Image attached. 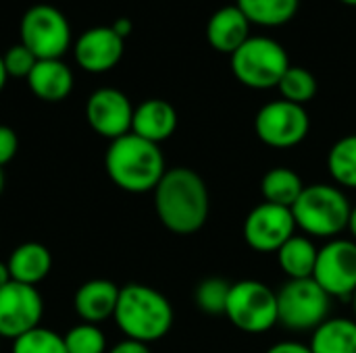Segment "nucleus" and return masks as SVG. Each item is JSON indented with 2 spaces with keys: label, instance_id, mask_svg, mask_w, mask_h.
Masks as SVG:
<instances>
[{
  "label": "nucleus",
  "instance_id": "nucleus-27",
  "mask_svg": "<svg viewBox=\"0 0 356 353\" xmlns=\"http://www.w3.org/2000/svg\"><path fill=\"white\" fill-rule=\"evenodd\" d=\"M67 353H106V337L98 325L79 322L65 335Z\"/></svg>",
  "mask_w": 356,
  "mask_h": 353
},
{
  "label": "nucleus",
  "instance_id": "nucleus-12",
  "mask_svg": "<svg viewBox=\"0 0 356 353\" xmlns=\"http://www.w3.org/2000/svg\"><path fill=\"white\" fill-rule=\"evenodd\" d=\"M296 221L290 208L275 206L269 202L252 208L244 221V239L246 243L261 254H271L296 233Z\"/></svg>",
  "mask_w": 356,
  "mask_h": 353
},
{
  "label": "nucleus",
  "instance_id": "nucleus-36",
  "mask_svg": "<svg viewBox=\"0 0 356 353\" xmlns=\"http://www.w3.org/2000/svg\"><path fill=\"white\" fill-rule=\"evenodd\" d=\"M348 231L353 233V237H355L356 241V206L350 210V218H348Z\"/></svg>",
  "mask_w": 356,
  "mask_h": 353
},
{
  "label": "nucleus",
  "instance_id": "nucleus-28",
  "mask_svg": "<svg viewBox=\"0 0 356 353\" xmlns=\"http://www.w3.org/2000/svg\"><path fill=\"white\" fill-rule=\"evenodd\" d=\"M13 353H67L65 337L50 329L35 327L33 331L15 339Z\"/></svg>",
  "mask_w": 356,
  "mask_h": 353
},
{
  "label": "nucleus",
  "instance_id": "nucleus-16",
  "mask_svg": "<svg viewBox=\"0 0 356 353\" xmlns=\"http://www.w3.org/2000/svg\"><path fill=\"white\" fill-rule=\"evenodd\" d=\"M119 287L106 279H92L86 281L73 298V306L77 316L83 322L100 325L115 316L117 302H119Z\"/></svg>",
  "mask_w": 356,
  "mask_h": 353
},
{
  "label": "nucleus",
  "instance_id": "nucleus-14",
  "mask_svg": "<svg viewBox=\"0 0 356 353\" xmlns=\"http://www.w3.org/2000/svg\"><path fill=\"white\" fill-rule=\"evenodd\" d=\"M125 40L119 37L111 25H96L86 29L73 42V58L86 73H106L123 58Z\"/></svg>",
  "mask_w": 356,
  "mask_h": 353
},
{
  "label": "nucleus",
  "instance_id": "nucleus-10",
  "mask_svg": "<svg viewBox=\"0 0 356 353\" xmlns=\"http://www.w3.org/2000/svg\"><path fill=\"white\" fill-rule=\"evenodd\" d=\"M313 279L330 298H353L356 291V241L330 239L317 254Z\"/></svg>",
  "mask_w": 356,
  "mask_h": 353
},
{
  "label": "nucleus",
  "instance_id": "nucleus-20",
  "mask_svg": "<svg viewBox=\"0 0 356 353\" xmlns=\"http://www.w3.org/2000/svg\"><path fill=\"white\" fill-rule=\"evenodd\" d=\"M317 254H319V250L315 248V243L309 237L294 235L277 250V262L290 281L313 279Z\"/></svg>",
  "mask_w": 356,
  "mask_h": 353
},
{
  "label": "nucleus",
  "instance_id": "nucleus-13",
  "mask_svg": "<svg viewBox=\"0 0 356 353\" xmlns=\"http://www.w3.org/2000/svg\"><path fill=\"white\" fill-rule=\"evenodd\" d=\"M86 117L90 127L98 135L113 141L131 133L134 106L121 89L100 87L92 92V96L88 98Z\"/></svg>",
  "mask_w": 356,
  "mask_h": 353
},
{
  "label": "nucleus",
  "instance_id": "nucleus-21",
  "mask_svg": "<svg viewBox=\"0 0 356 353\" xmlns=\"http://www.w3.org/2000/svg\"><path fill=\"white\" fill-rule=\"evenodd\" d=\"M313 353H356L355 318H327L311 337Z\"/></svg>",
  "mask_w": 356,
  "mask_h": 353
},
{
  "label": "nucleus",
  "instance_id": "nucleus-35",
  "mask_svg": "<svg viewBox=\"0 0 356 353\" xmlns=\"http://www.w3.org/2000/svg\"><path fill=\"white\" fill-rule=\"evenodd\" d=\"M6 79H8V73H6V69H4V60H2V54H0V92H2L4 85H6Z\"/></svg>",
  "mask_w": 356,
  "mask_h": 353
},
{
  "label": "nucleus",
  "instance_id": "nucleus-31",
  "mask_svg": "<svg viewBox=\"0 0 356 353\" xmlns=\"http://www.w3.org/2000/svg\"><path fill=\"white\" fill-rule=\"evenodd\" d=\"M267 353H313L309 345L305 343H298V341H282V343H275L271 345Z\"/></svg>",
  "mask_w": 356,
  "mask_h": 353
},
{
  "label": "nucleus",
  "instance_id": "nucleus-2",
  "mask_svg": "<svg viewBox=\"0 0 356 353\" xmlns=\"http://www.w3.org/2000/svg\"><path fill=\"white\" fill-rule=\"evenodd\" d=\"M104 169L111 181L129 193L154 191L167 173L159 144L142 139L136 133H127L111 141L104 156Z\"/></svg>",
  "mask_w": 356,
  "mask_h": 353
},
{
  "label": "nucleus",
  "instance_id": "nucleus-34",
  "mask_svg": "<svg viewBox=\"0 0 356 353\" xmlns=\"http://www.w3.org/2000/svg\"><path fill=\"white\" fill-rule=\"evenodd\" d=\"M10 281H13V277H10L8 264H6V262H0V289H2V287H6Z\"/></svg>",
  "mask_w": 356,
  "mask_h": 353
},
{
  "label": "nucleus",
  "instance_id": "nucleus-1",
  "mask_svg": "<svg viewBox=\"0 0 356 353\" xmlns=\"http://www.w3.org/2000/svg\"><path fill=\"white\" fill-rule=\"evenodd\" d=\"M154 210L159 221L175 235L200 231L211 210L204 179L188 166L169 169L154 187Z\"/></svg>",
  "mask_w": 356,
  "mask_h": 353
},
{
  "label": "nucleus",
  "instance_id": "nucleus-30",
  "mask_svg": "<svg viewBox=\"0 0 356 353\" xmlns=\"http://www.w3.org/2000/svg\"><path fill=\"white\" fill-rule=\"evenodd\" d=\"M19 150V137L8 125H0V169L8 164Z\"/></svg>",
  "mask_w": 356,
  "mask_h": 353
},
{
  "label": "nucleus",
  "instance_id": "nucleus-37",
  "mask_svg": "<svg viewBox=\"0 0 356 353\" xmlns=\"http://www.w3.org/2000/svg\"><path fill=\"white\" fill-rule=\"evenodd\" d=\"M2 189H4V173L0 169V196H2Z\"/></svg>",
  "mask_w": 356,
  "mask_h": 353
},
{
  "label": "nucleus",
  "instance_id": "nucleus-19",
  "mask_svg": "<svg viewBox=\"0 0 356 353\" xmlns=\"http://www.w3.org/2000/svg\"><path fill=\"white\" fill-rule=\"evenodd\" d=\"M6 264H8L13 281L35 287L40 281L48 277L52 268V256L46 246L38 241H27L13 250Z\"/></svg>",
  "mask_w": 356,
  "mask_h": 353
},
{
  "label": "nucleus",
  "instance_id": "nucleus-7",
  "mask_svg": "<svg viewBox=\"0 0 356 353\" xmlns=\"http://www.w3.org/2000/svg\"><path fill=\"white\" fill-rule=\"evenodd\" d=\"M225 316L244 333H265L277 325V293L254 279L232 283Z\"/></svg>",
  "mask_w": 356,
  "mask_h": 353
},
{
  "label": "nucleus",
  "instance_id": "nucleus-38",
  "mask_svg": "<svg viewBox=\"0 0 356 353\" xmlns=\"http://www.w3.org/2000/svg\"><path fill=\"white\" fill-rule=\"evenodd\" d=\"M350 302H353V310H355V322H356V291H355V293H353Z\"/></svg>",
  "mask_w": 356,
  "mask_h": 353
},
{
  "label": "nucleus",
  "instance_id": "nucleus-15",
  "mask_svg": "<svg viewBox=\"0 0 356 353\" xmlns=\"http://www.w3.org/2000/svg\"><path fill=\"white\" fill-rule=\"evenodd\" d=\"M248 37L250 21L236 4L217 8L207 23V40L217 52L232 56Z\"/></svg>",
  "mask_w": 356,
  "mask_h": 353
},
{
  "label": "nucleus",
  "instance_id": "nucleus-4",
  "mask_svg": "<svg viewBox=\"0 0 356 353\" xmlns=\"http://www.w3.org/2000/svg\"><path fill=\"white\" fill-rule=\"evenodd\" d=\"M350 204L346 196L336 185L313 183L307 185L296 204L292 206V216L296 227L307 235L334 239L344 229H348Z\"/></svg>",
  "mask_w": 356,
  "mask_h": 353
},
{
  "label": "nucleus",
  "instance_id": "nucleus-24",
  "mask_svg": "<svg viewBox=\"0 0 356 353\" xmlns=\"http://www.w3.org/2000/svg\"><path fill=\"white\" fill-rule=\"evenodd\" d=\"M327 169L336 183L356 189V133L338 139L327 154Z\"/></svg>",
  "mask_w": 356,
  "mask_h": 353
},
{
  "label": "nucleus",
  "instance_id": "nucleus-33",
  "mask_svg": "<svg viewBox=\"0 0 356 353\" xmlns=\"http://www.w3.org/2000/svg\"><path fill=\"white\" fill-rule=\"evenodd\" d=\"M111 27H113V31H115L119 37H123V40L134 31V23H131V19H127V17H119Z\"/></svg>",
  "mask_w": 356,
  "mask_h": 353
},
{
  "label": "nucleus",
  "instance_id": "nucleus-3",
  "mask_svg": "<svg viewBox=\"0 0 356 353\" xmlns=\"http://www.w3.org/2000/svg\"><path fill=\"white\" fill-rule=\"evenodd\" d=\"M113 318L127 339L148 345L171 331L173 308L161 291L148 285L129 283L119 291Z\"/></svg>",
  "mask_w": 356,
  "mask_h": 353
},
{
  "label": "nucleus",
  "instance_id": "nucleus-22",
  "mask_svg": "<svg viewBox=\"0 0 356 353\" xmlns=\"http://www.w3.org/2000/svg\"><path fill=\"white\" fill-rule=\"evenodd\" d=\"M305 183L300 179V175L292 169L286 166H277L265 173L263 181H261V193L265 198V202L275 204V206H284L290 208L296 204V200L300 198V193L305 191Z\"/></svg>",
  "mask_w": 356,
  "mask_h": 353
},
{
  "label": "nucleus",
  "instance_id": "nucleus-25",
  "mask_svg": "<svg viewBox=\"0 0 356 353\" xmlns=\"http://www.w3.org/2000/svg\"><path fill=\"white\" fill-rule=\"evenodd\" d=\"M282 98L294 104L305 106L307 102H311L317 94V79L311 71H307L305 67H292L284 73V77L277 83Z\"/></svg>",
  "mask_w": 356,
  "mask_h": 353
},
{
  "label": "nucleus",
  "instance_id": "nucleus-5",
  "mask_svg": "<svg viewBox=\"0 0 356 353\" xmlns=\"http://www.w3.org/2000/svg\"><path fill=\"white\" fill-rule=\"evenodd\" d=\"M290 69L286 48L267 35H250L232 54L234 77L252 89H269L280 83L284 73Z\"/></svg>",
  "mask_w": 356,
  "mask_h": 353
},
{
  "label": "nucleus",
  "instance_id": "nucleus-23",
  "mask_svg": "<svg viewBox=\"0 0 356 353\" xmlns=\"http://www.w3.org/2000/svg\"><path fill=\"white\" fill-rule=\"evenodd\" d=\"M236 6L250 23L277 27L288 23L300 6V0H236Z\"/></svg>",
  "mask_w": 356,
  "mask_h": 353
},
{
  "label": "nucleus",
  "instance_id": "nucleus-29",
  "mask_svg": "<svg viewBox=\"0 0 356 353\" xmlns=\"http://www.w3.org/2000/svg\"><path fill=\"white\" fill-rule=\"evenodd\" d=\"M2 60H4V69H6L8 77H17V79H27V75L31 73V69L38 62V58L21 42L10 46L2 54Z\"/></svg>",
  "mask_w": 356,
  "mask_h": 353
},
{
  "label": "nucleus",
  "instance_id": "nucleus-6",
  "mask_svg": "<svg viewBox=\"0 0 356 353\" xmlns=\"http://www.w3.org/2000/svg\"><path fill=\"white\" fill-rule=\"evenodd\" d=\"M21 44L38 60H56L63 58L71 48V25L65 12L52 4H33L29 6L19 23Z\"/></svg>",
  "mask_w": 356,
  "mask_h": 353
},
{
  "label": "nucleus",
  "instance_id": "nucleus-18",
  "mask_svg": "<svg viewBox=\"0 0 356 353\" xmlns=\"http://www.w3.org/2000/svg\"><path fill=\"white\" fill-rule=\"evenodd\" d=\"M25 81L31 94L44 102H60L73 89V73L60 58L38 60Z\"/></svg>",
  "mask_w": 356,
  "mask_h": 353
},
{
  "label": "nucleus",
  "instance_id": "nucleus-9",
  "mask_svg": "<svg viewBox=\"0 0 356 353\" xmlns=\"http://www.w3.org/2000/svg\"><path fill=\"white\" fill-rule=\"evenodd\" d=\"M311 129V119L305 106L288 102V100H273L265 104L254 119V131L263 144L269 148H294L307 139Z\"/></svg>",
  "mask_w": 356,
  "mask_h": 353
},
{
  "label": "nucleus",
  "instance_id": "nucleus-11",
  "mask_svg": "<svg viewBox=\"0 0 356 353\" xmlns=\"http://www.w3.org/2000/svg\"><path fill=\"white\" fill-rule=\"evenodd\" d=\"M44 302L35 287L10 281L0 289V337L19 339L40 327Z\"/></svg>",
  "mask_w": 356,
  "mask_h": 353
},
{
  "label": "nucleus",
  "instance_id": "nucleus-39",
  "mask_svg": "<svg viewBox=\"0 0 356 353\" xmlns=\"http://www.w3.org/2000/svg\"><path fill=\"white\" fill-rule=\"evenodd\" d=\"M340 2H344V4H348V6H356V0H340Z\"/></svg>",
  "mask_w": 356,
  "mask_h": 353
},
{
  "label": "nucleus",
  "instance_id": "nucleus-8",
  "mask_svg": "<svg viewBox=\"0 0 356 353\" xmlns=\"http://www.w3.org/2000/svg\"><path fill=\"white\" fill-rule=\"evenodd\" d=\"M332 298L315 279L288 281L277 291V322L290 331H315L330 318Z\"/></svg>",
  "mask_w": 356,
  "mask_h": 353
},
{
  "label": "nucleus",
  "instance_id": "nucleus-17",
  "mask_svg": "<svg viewBox=\"0 0 356 353\" xmlns=\"http://www.w3.org/2000/svg\"><path fill=\"white\" fill-rule=\"evenodd\" d=\"M177 129V112L173 104L161 98L144 100L140 106L134 108L131 133L148 139L152 144H161L169 139Z\"/></svg>",
  "mask_w": 356,
  "mask_h": 353
},
{
  "label": "nucleus",
  "instance_id": "nucleus-32",
  "mask_svg": "<svg viewBox=\"0 0 356 353\" xmlns=\"http://www.w3.org/2000/svg\"><path fill=\"white\" fill-rule=\"evenodd\" d=\"M108 353H150L146 343L134 341V339H125L121 343H117L113 350H108Z\"/></svg>",
  "mask_w": 356,
  "mask_h": 353
},
{
  "label": "nucleus",
  "instance_id": "nucleus-26",
  "mask_svg": "<svg viewBox=\"0 0 356 353\" xmlns=\"http://www.w3.org/2000/svg\"><path fill=\"white\" fill-rule=\"evenodd\" d=\"M229 289H232V283H227L225 279L209 277V279L200 281L198 287H196V293H194L196 306H198L202 312L211 314V316L225 314Z\"/></svg>",
  "mask_w": 356,
  "mask_h": 353
}]
</instances>
